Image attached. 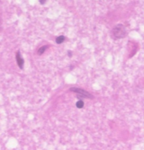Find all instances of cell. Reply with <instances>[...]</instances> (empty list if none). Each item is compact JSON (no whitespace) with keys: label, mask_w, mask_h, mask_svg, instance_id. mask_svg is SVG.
<instances>
[{"label":"cell","mask_w":144,"mask_h":150,"mask_svg":"<svg viewBox=\"0 0 144 150\" xmlns=\"http://www.w3.org/2000/svg\"><path fill=\"white\" fill-rule=\"evenodd\" d=\"M126 34H127V31H126V28L123 25H116L115 27L112 29V32H111V35H112V38L115 39V40H120V39H123L124 38Z\"/></svg>","instance_id":"obj_1"},{"label":"cell","mask_w":144,"mask_h":150,"mask_svg":"<svg viewBox=\"0 0 144 150\" xmlns=\"http://www.w3.org/2000/svg\"><path fill=\"white\" fill-rule=\"evenodd\" d=\"M69 91L75 93L77 99H83V98L94 99V96L92 94H90L89 92L86 91V90H84L82 88H79V87H70Z\"/></svg>","instance_id":"obj_2"},{"label":"cell","mask_w":144,"mask_h":150,"mask_svg":"<svg viewBox=\"0 0 144 150\" xmlns=\"http://www.w3.org/2000/svg\"><path fill=\"white\" fill-rule=\"evenodd\" d=\"M15 59H16V63L18 65V67H19L20 69L23 68V65H25V60H23V56L20 52V50H18L15 54Z\"/></svg>","instance_id":"obj_3"},{"label":"cell","mask_w":144,"mask_h":150,"mask_svg":"<svg viewBox=\"0 0 144 150\" xmlns=\"http://www.w3.org/2000/svg\"><path fill=\"white\" fill-rule=\"evenodd\" d=\"M48 48H49V46H48V45H44V46H43V47H41L40 49L37 50V54H38L39 56L43 55V54L45 52V50L48 49Z\"/></svg>","instance_id":"obj_4"},{"label":"cell","mask_w":144,"mask_h":150,"mask_svg":"<svg viewBox=\"0 0 144 150\" xmlns=\"http://www.w3.org/2000/svg\"><path fill=\"white\" fill-rule=\"evenodd\" d=\"M65 40H66V38H65L64 35H59V36H58V37L56 38L55 41H56L57 44H61V43H63V41Z\"/></svg>","instance_id":"obj_5"},{"label":"cell","mask_w":144,"mask_h":150,"mask_svg":"<svg viewBox=\"0 0 144 150\" xmlns=\"http://www.w3.org/2000/svg\"><path fill=\"white\" fill-rule=\"evenodd\" d=\"M85 105V103H84V101H82V99H79V101L76 103V106L77 108H79V109H82Z\"/></svg>","instance_id":"obj_6"},{"label":"cell","mask_w":144,"mask_h":150,"mask_svg":"<svg viewBox=\"0 0 144 150\" xmlns=\"http://www.w3.org/2000/svg\"><path fill=\"white\" fill-rule=\"evenodd\" d=\"M46 2H47V0H39V3H40L41 5H45Z\"/></svg>","instance_id":"obj_7"},{"label":"cell","mask_w":144,"mask_h":150,"mask_svg":"<svg viewBox=\"0 0 144 150\" xmlns=\"http://www.w3.org/2000/svg\"><path fill=\"white\" fill-rule=\"evenodd\" d=\"M68 56H69V57H71V56H72V52H71L70 50L68 51Z\"/></svg>","instance_id":"obj_8"},{"label":"cell","mask_w":144,"mask_h":150,"mask_svg":"<svg viewBox=\"0 0 144 150\" xmlns=\"http://www.w3.org/2000/svg\"><path fill=\"white\" fill-rule=\"evenodd\" d=\"M0 25H1V21H0Z\"/></svg>","instance_id":"obj_9"}]
</instances>
